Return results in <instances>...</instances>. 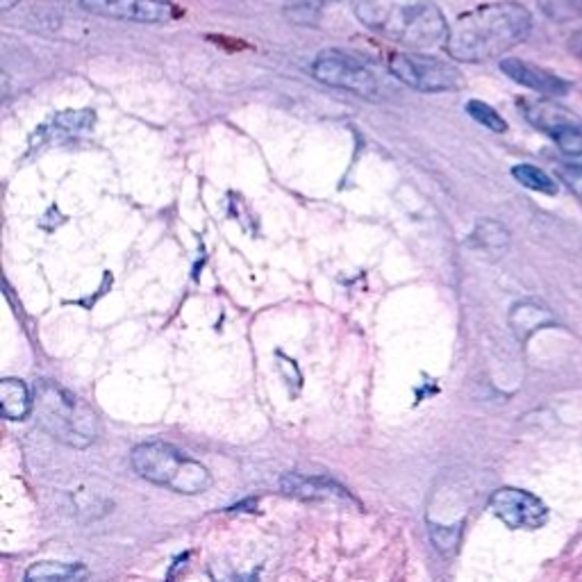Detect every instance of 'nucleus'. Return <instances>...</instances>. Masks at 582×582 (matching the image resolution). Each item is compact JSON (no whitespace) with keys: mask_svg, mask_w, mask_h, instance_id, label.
<instances>
[{"mask_svg":"<svg viewBox=\"0 0 582 582\" xmlns=\"http://www.w3.org/2000/svg\"><path fill=\"white\" fill-rule=\"evenodd\" d=\"M510 323H512L516 337L526 339L535 331L548 326V323H553V316L535 303H522V305H514L510 314Z\"/></svg>","mask_w":582,"mask_h":582,"instance_id":"nucleus-13","label":"nucleus"},{"mask_svg":"<svg viewBox=\"0 0 582 582\" xmlns=\"http://www.w3.org/2000/svg\"><path fill=\"white\" fill-rule=\"evenodd\" d=\"M469 244L484 253H503L510 246V233L503 228L501 223L484 219L473 228Z\"/></svg>","mask_w":582,"mask_h":582,"instance_id":"nucleus-14","label":"nucleus"},{"mask_svg":"<svg viewBox=\"0 0 582 582\" xmlns=\"http://www.w3.org/2000/svg\"><path fill=\"white\" fill-rule=\"evenodd\" d=\"M533 30L530 12L519 3H492L462 14L448 25L446 51L458 61H488L526 42Z\"/></svg>","mask_w":582,"mask_h":582,"instance_id":"nucleus-1","label":"nucleus"},{"mask_svg":"<svg viewBox=\"0 0 582 582\" xmlns=\"http://www.w3.org/2000/svg\"><path fill=\"white\" fill-rule=\"evenodd\" d=\"M280 488L284 494L296 496L303 501H352L348 490L342 484L321 478V475H301V473H284L280 480Z\"/></svg>","mask_w":582,"mask_h":582,"instance_id":"nucleus-11","label":"nucleus"},{"mask_svg":"<svg viewBox=\"0 0 582 582\" xmlns=\"http://www.w3.org/2000/svg\"><path fill=\"white\" fill-rule=\"evenodd\" d=\"M490 510L512 530H537L548 522V507L526 490L501 488L490 499Z\"/></svg>","mask_w":582,"mask_h":582,"instance_id":"nucleus-8","label":"nucleus"},{"mask_svg":"<svg viewBox=\"0 0 582 582\" xmlns=\"http://www.w3.org/2000/svg\"><path fill=\"white\" fill-rule=\"evenodd\" d=\"M321 5V0H287V14L296 23H314Z\"/></svg>","mask_w":582,"mask_h":582,"instance_id":"nucleus-20","label":"nucleus"},{"mask_svg":"<svg viewBox=\"0 0 582 582\" xmlns=\"http://www.w3.org/2000/svg\"><path fill=\"white\" fill-rule=\"evenodd\" d=\"M501 71L510 80L519 82L533 91L546 93V96H564L571 89V85L567 80H562L560 76L546 71V69H539V67H535V64L524 61V59H514V57L501 59Z\"/></svg>","mask_w":582,"mask_h":582,"instance_id":"nucleus-10","label":"nucleus"},{"mask_svg":"<svg viewBox=\"0 0 582 582\" xmlns=\"http://www.w3.org/2000/svg\"><path fill=\"white\" fill-rule=\"evenodd\" d=\"M467 112H469V116H471L473 121H478V123L484 125V127H490V131H494V133H505V131H507L505 119H503L492 105H488V103H482V101H469V103H467Z\"/></svg>","mask_w":582,"mask_h":582,"instance_id":"nucleus-17","label":"nucleus"},{"mask_svg":"<svg viewBox=\"0 0 582 582\" xmlns=\"http://www.w3.org/2000/svg\"><path fill=\"white\" fill-rule=\"evenodd\" d=\"M519 105L528 123L551 137L564 155H582V123L573 112L548 99H522Z\"/></svg>","mask_w":582,"mask_h":582,"instance_id":"nucleus-6","label":"nucleus"},{"mask_svg":"<svg viewBox=\"0 0 582 582\" xmlns=\"http://www.w3.org/2000/svg\"><path fill=\"white\" fill-rule=\"evenodd\" d=\"M355 12L367 27L414 51L446 46L448 23L433 0H362Z\"/></svg>","mask_w":582,"mask_h":582,"instance_id":"nucleus-2","label":"nucleus"},{"mask_svg":"<svg viewBox=\"0 0 582 582\" xmlns=\"http://www.w3.org/2000/svg\"><path fill=\"white\" fill-rule=\"evenodd\" d=\"M87 569L82 564H67V562H37L32 564L25 573V580H78L85 578Z\"/></svg>","mask_w":582,"mask_h":582,"instance_id":"nucleus-15","label":"nucleus"},{"mask_svg":"<svg viewBox=\"0 0 582 582\" xmlns=\"http://www.w3.org/2000/svg\"><path fill=\"white\" fill-rule=\"evenodd\" d=\"M55 125L64 133H85L93 125V114L87 110H69L55 116Z\"/></svg>","mask_w":582,"mask_h":582,"instance_id":"nucleus-19","label":"nucleus"},{"mask_svg":"<svg viewBox=\"0 0 582 582\" xmlns=\"http://www.w3.org/2000/svg\"><path fill=\"white\" fill-rule=\"evenodd\" d=\"M558 178L582 205V165H560Z\"/></svg>","mask_w":582,"mask_h":582,"instance_id":"nucleus-21","label":"nucleus"},{"mask_svg":"<svg viewBox=\"0 0 582 582\" xmlns=\"http://www.w3.org/2000/svg\"><path fill=\"white\" fill-rule=\"evenodd\" d=\"M32 414L53 439L71 448H87L101 435V422L96 412L53 380H42L35 387Z\"/></svg>","mask_w":582,"mask_h":582,"instance_id":"nucleus-3","label":"nucleus"},{"mask_svg":"<svg viewBox=\"0 0 582 582\" xmlns=\"http://www.w3.org/2000/svg\"><path fill=\"white\" fill-rule=\"evenodd\" d=\"M390 71L394 78H399L403 85L437 93V91H452L460 89L465 78L462 74L452 67V64L424 55V53H396L390 57Z\"/></svg>","mask_w":582,"mask_h":582,"instance_id":"nucleus-5","label":"nucleus"},{"mask_svg":"<svg viewBox=\"0 0 582 582\" xmlns=\"http://www.w3.org/2000/svg\"><path fill=\"white\" fill-rule=\"evenodd\" d=\"M312 76L323 85L350 91L369 101H376L380 96L376 76L360 59H355L342 51H323L312 64Z\"/></svg>","mask_w":582,"mask_h":582,"instance_id":"nucleus-7","label":"nucleus"},{"mask_svg":"<svg viewBox=\"0 0 582 582\" xmlns=\"http://www.w3.org/2000/svg\"><path fill=\"white\" fill-rule=\"evenodd\" d=\"M131 465L139 478L184 496L203 494L212 484V475L201 462L187 458L184 452L165 441H146L135 446L131 452Z\"/></svg>","mask_w":582,"mask_h":582,"instance_id":"nucleus-4","label":"nucleus"},{"mask_svg":"<svg viewBox=\"0 0 582 582\" xmlns=\"http://www.w3.org/2000/svg\"><path fill=\"white\" fill-rule=\"evenodd\" d=\"M537 3L548 19L571 21L582 16V0H537Z\"/></svg>","mask_w":582,"mask_h":582,"instance_id":"nucleus-18","label":"nucleus"},{"mask_svg":"<svg viewBox=\"0 0 582 582\" xmlns=\"http://www.w3.org/2000/svg\"><path fill=\"white\" fill-rule=\"evenodd\" d=\"M0 412L10 422H21L32 414V394L23 380L5 378L0 382Z\"/></svg>","mask_w":582,"mask_h":582,"instance_id":"nucleus-12","label":"nucleus"},{"mask_svg":"<svg viewBox=\"0 0 582 582\" xmlns=\"http://www.w3.org/2000/svg\"><path fill=\"white\" fill-rule=\"evenodd\" d=\"M512 176H514L516 182L524 184L526 189L546 193V197H556V193H558V182L551 176H548L546 171L537 169V167L519 165V167L512 169Z\"/></svg>","mask_w":582,"mask_h":582,"instance_id":"nucleus-16","label":"nucleus"},{"mask_svg":"<svg viewBox=\"0 0 582 582\" xmlns=\"http://www.w3.org/2000/svg\"><path fill=\"white\" fill-rule=\"evenodd\" d=\"M85 12L133 23H167L176 16L167 0H80Z\"/></svg>","mask_w":582,"mask_h":582,"instance_id":"nucleus-9","label":"nucleus"},{"mask_svg":"<svg viewBox=\"0 0 582 582\" xmlns=\"http://www.w3.org/2000/svg\"><path fill=\"white\" fill-rule=\"evenodd\" d=\"M14 5H19V0H0V10L10 12Z\"/></svg>","mask_w":582,"mask_h":582,"instance_id":"nucleus-22","label":"nucleus"}]
</instances>
